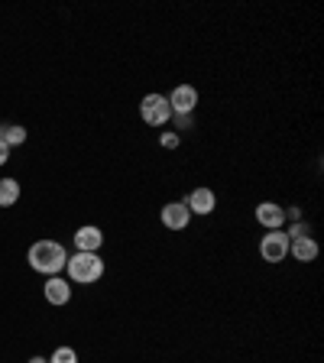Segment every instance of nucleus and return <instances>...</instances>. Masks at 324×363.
I'll list each match as a JSON object with an SVG mask.
<instances>
[{"mask_svg":"<svg viewBox=\"0 0 324 363\" xmlns=\"http://www.w3.org/2000/svg\"><path fill=\"white\" fill-rule=\"evenodd\" d=\"M30 266L36 272H42V276H59L62 269H65V263H69V253H65V247H62L59 240H36L30 247Z\"/></svg>","mask_w":324,"mask_h":363,"instance_id":"f257e3e1","label":"nucleus"},{"mask_svg":"<svg viewBox=\"0 0 324 363\" xmlns=\"http://www.w3.org/2000/svg\"><path fill=\"white\" fill-rule=\"evenodd\" d=\"M65 269H69L71 283L91 285V283H98L101 276H104V260H101L98 253H78L75 250V256L65 263Z\"/></svg>","mask_w":324,"mask_h":363,"instance_id":"f03ea898","label":"nucleus"},{"mask_svg":"<svg viewBox=\"0 0 324 363\" xmlns=\"http://www.w3.org/2000/svg\"><path fill=\"white\" fill-rule=\"evenodd\" d=\"M139 117H143V123H149V127H166L169 121H172V107H169L166 94H146L143 101H139Z\"/></svg>","mask_w":324,"mask_h":363,"instance_id":"7ed1b4c3","label":"nucleus"},{"mask_svg":"<svg viewBox=\"0 0 324 363\" xmlns=\"http://www.w3.org/2000/svg\"><path fill=\"white\" fill-rule=\"evenodd\" d=\"M259 256L266 263H282L289 256V237L285 231H269L263 233V240H259Z\"/></svg>","mask_w":324,"mask_h":363,"instance_id":"20e7f679","label":"nucleus"},{"mask_svg":"<svg viewBox=\"0 0 324 363\" xmlns=\"http://www.w3.org/2000/svg\"><path fill=\"white\" fill-rule=\"evenodd\" d=\"M169 107H172V114H195L198 107V88L195 85H178L172 94L166 98Z\"/></svg>","mask_w":324,"mask_h":363,"instance_id":"39448f33","label":"nucleus"},{"mask_svg":"<svg viewBox=\"0 0 324 363\" xmlns=\"http://www.w3.org/2000/svg\"><path fill=\"white\" fill-rule=\"evenodd\" d=\"M256 224L266 231H282L285 227V208H279L275 202L256 204Z\"/></svg>","mask_w":324,"mask_h":363,"instance_id":"423d86ee","label":"nucleus"},{"mask_svg":"<svg viewBox=\"0 0 324 363\" xmlns=\"http://www.w3.org/2000/svg\"><path fill=\"white\" fill-rule=\"evenodd\" d=\"M188 221H191V211H188L185 202H169L162 208V224H166L169 231H185Z\"/></svg>","mask_w":324,"mask_h":363,"instance_id":"0eeeda50","label":"nucleus"},{"mask_svg":"<svg viewBox=\"0 0 324 363\" xmlns=\"http://www.w3.org/2000/svg\"><path fill=\"white\" fill-rule=\"evenodd\" d=\"M101 243H104V233H101V227H94V224H85V227L75 231V250L78 253H98Z\"/></svg>","mask_w":324,"mask_h":363,"instance_id":"6e6552de","label":"nucleus"},{"mask_svg":"<svg viewBox=\"0 0 324 363\" xmlns=\"http://www.w3.org/2000/svg\"><path fill=\"white\" fill-rule=\"evenodd\" d=\"M185 204L191 214H201V218H205V214H211L217 208V195L211 192V188H195V192L185 198Z\"/></svg>","mask_w":324,"mask_h":363,"instance_id":"1a4fd4ad","label":"nucleus"},{"mask_svg":"<svg viewBox=\"0 0 324 363\" xmlns=\"http://www.w3.org/2000/svg\"><path fill=\"white\" fill-rule=\"evenodd\" d=\"M42 295H46V302L49 305H69L71 283H65V279H59V276H49L46 285H42Z\"/></svg>","mask_w":324,"mask_h":363,"instance_id":"9d476101","label":"nucleus"},{"mask_svg":"<svg viewBox=\"0 0 324 363\" xmlns=\"http://www.w3.org/2000/svg\"><path fill=\"white\" fill-rule=\"evenodd\" d=\"M289 253L298 263H314L318 260V243L312 237H298V240H289Z\"/></svg>","mask_w":324,"mask_h":363,"instance_id":"9b49d317","label":"nucleus"},{"mask_svg":"<svg viewBox=\"0 0 324 363\" xmlns=\"http://www.w3.org/2000/svg\"><path fill=\"white\" fill-rule=\"evenodd\" d=\"M17 202H20V182L0 179V208H13Z\"/></svg>","mask_w":324,"mask_h":363,"instance_id":"f8f14e48","label":"nucleus"},{"mask_svg":"<svg viewBox=\"0 0 324 363\" xmlns=\"http://www.w3.org/2000/svg\"><path fill=\"white\" fill-rule=\"evenodd\" d=\"M0 140L7 143V146H23V143H26V127L7 123V127H0Z\"/></svg>","mask_w":324,"mask_h":363,"instance_id":"ddd939ff","label":"nucleus"},{"mask_svg":"<svg viewBox=\"0 0 324 363\" xmlns=\"http://www.w3.org/2000/svg\"><path fill=\"white\" fill-rule=\"evenodd\" d=\"M49 363H78V353L71 351V347H59V351L49 357Z\"/></svg>","mask_w":324,"mask_h":363,"instance_id":"4468645a","label":"nucleus"},{"mask_svg":"<svg viewBox=\"0 0 324 363\" xmlns=\"http://www.w3.org/2000/svg\"><path fill=\"white\" fill-rule=\"evenodd\" d=\"M308 233H312V227H308V224H305V221H295L292 227L285 231V237H289V240H298V237H308Z\"/></svg>","mask_w":324,"mask_h":363,"instance_id":"2eb2a0df","label":"nucleus"},{"mask_svg":"<svg viewBox=\"0 0 324 363\" xmlns=\"http://www.w3.org/2000/svg\"><path fill=\"white\" fill-rule=\"evenodd\" d=\"M159 143H162L166 150H178V143H182V136H178V133H172V130H166L162 136H159Z\"/></svg>","mask_w":324,"mask_h":363,"instance_id":"dca6fc26","label":"nucleus"},{"mask_svg":"<svg viewBox=\"0 0 324 363\" xmlns=\"http://www.w3.org/2000/svg\"><path fill=\"white\" fill-rule=\"evenodd\" d=\"M176 127L188 130V127H191V114H176Z\"/></svg>","mask_w":324,"mask_h":363,"instance_id":"f3484780","label":"nucleus"},{"mask_svg":"<svg viewBox=\"0 0 324 363\" xmlns=\"http://www.w3.org/2000/svg\"><path fill=\"white\" fill-rule=\"evenodd\" d=\"M7 159H10V146H7V143L0 140V166H3Z\"/></svg>","mask_w":324,"mask_h":363,"instance_id":"a211bd4d","label":"nucleus"},{"mask_svg":"<svg viewBox=\"0 0 324 363\" xmlns=\"http://www.w3.org/2000/svg\"><path fill=\"white\" fill-rule=\"evenodd\" d=\"M30 363H49L46 357H30Z\"/></svg>","mask_w":324,"mask_h":363,"instance_id":"6ab92c4d","label":"nucleus"}]
</instances>
